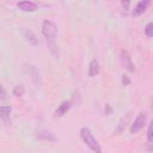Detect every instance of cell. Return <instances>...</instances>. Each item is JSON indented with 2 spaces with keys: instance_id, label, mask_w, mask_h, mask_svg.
<instances>
[{
  "instance_id": "6da1fadb",
  "label": "cell",
  "mask_w": 153,
  "mask_h": 153,
  "mask_svg": "<svg viewBox=\"0 0 153 153\" xmlns=\"http://www.w3.org/2000/svg\"><path fill=\"white\" fill-rule=\"evenodd\" d=\"M80 137L82 139V141L86 143V146L91 151L97 152V153H100L102 152V148H100L98 141L96 140V137L93 136V134L91 133V130L87 127H82L80 129Z\"/></svg>"
},
{
  "instance_id": "ba28073f",
  "label": "cell",
  "mask_w": 153,
  "mask_h": 153,
  "mask_svg": "<svg viewBox=\"0 0 153 153\" xmlns=\"http://www.w3.org/2000/svg\"><path fill=\"white\" fill-rule=\"evenodd\" d=\"M17 7L23 12H35L37 10V5L32 1H20L17 4Z\"/></svg>"
},
{
  "instance_id": "8992f818",
  "label": "cell",
  "mask_w": 153,
  "mask_h": 153,
  "mask_svg": "<svg viewBox=\"0 0 153 153\" xmlns=\"http://www.w3.org/2000/svg\"><path fill=\"white\" fill-rule=\"evenodd\" d=\"M11 111L12 108L8 105H0V118L6 126H11Z\"/></svg>"
},
{
  "instance_id": "5b68a950",
  "label": "cell",
  "mask_w": 153,
  "mask_h": 153,
  "mask_svg": "<svg viewBox=\"0 0 153 153\" xmlns=\"http://www.w3.org/2000/svg\"><path fill=\"white\" fill-rule=\"evenodd\" d=\"M151 2H152V0H140L137 2V5L134 7V10L131 12V16L133 17H139L142 13H145L148 10V7L151 6Z\"/></svg>"
},
{
  "instance_id": "5bb4252c",
  "label": "cell",
  "mask_w": 153,
  "mask_h": 153,
  "mask_svg": "<svg viewBox=\"0 0 153 153\" xmlns=\"http://www.w3.org/2000/svg\"><path fill=\"white\" fill-rule=\"evenodd\" d=\"M25 37L26 39L32 44V45H37V39H36V36L31 32V31H25Z\"/></svg>"
},
{
  "instance_id": "ac0fdd59",
  "label": "cell",
  "mask_w": 153,
  "mask_h": 153,
  "mask_svg": "<svg viewBox=\"0 0 153 153\" xmlns=\"http://www.w3.org/2000/svg\"><path fill=\"white\" fill-rule=\"evenodd\" d=\"M122 84H123L124 86L129 85V84H130V79H129L127 75H123V76H122Z\"/></svg>"
},
{
  "instance_id": "2e32d148",
  "label": "cell",
  "mask_w": 153,
  "mask_h": 153,
  "mask_svg": "<svg viewBox=\"0 0 153 153\" xmlns=\"http://www.w3.org/2000/svg\"><path fill=\"white\" fill-rule=\"evenodd\" d=\"M0 99L1 100L7 99V92H6V90L4 88V86L1 84H0Z\"/></svg>"
},
{
  "instance_id": "8fae6325",
  "label": "cell",
  "mask_w": 153,
  "mask_h": 153,
  "mask_svg": "<svg viewBox=\"0 0 153 153\" xmlns=\"http://www.w3.org/2000/svg\"><path fill=\"white\" fill-rule=\"evenodd\" d=\"M130 115H131V112H127V114L121 118V121L118 122V126H117V128H116V130H115V134H120V133H122V131L124 130L126 124L128 123V121H129V118H130Z\"/></svg>"
},
{
  "instance_id": "7c38bea8",
  "label": "cell",
  "mask_w": 153,
  "mask_h": 153,
  "mask_svg": "<svg viewBox=\"0 0 153 153\" xmlns=\"http://www.w3.org/2000/svg\"><path fill=\"white\" fill-rule=\"evenodd\" d=\"M13 96L14 97H22V96H24V93H25V87H24V85H16L14 87H13Z\"/></svg>"
},
{
  "instance_id": "9a60e30c",
  "label": "cell",
  "mask_w": 153,
  "mask_h": 153,
  "mask_svg": "<svg viewBox=\"0 0 153 153\" xmlns=\"http://www.w3.org/2000/svg\"><path fill=\"white\" fill-rule=\"evenodd\" d=\"M145 35H146L148 38L153 37V23H148V24L146 25V27H145Z\"/></svg>"
},
{
  "instance_id": "277c9868",
  "label": "cell",
  "mask_w": 153,
  "mask_h": 153,
  "mask_svg": "<svg viewBox=\"0 0 153 153\" xmlns=\"http://www.w3.org/2000/svg\"><path fill=\"white\" fill-rule=\"evenodd\" d=\"M120 60H121V63L129 71V72H134L135 71V67H134V63L131 61V57L129 55V53L124 49L121 50L120 53Z\"/></svg>"
},
{
  "instance_id": "30bf717a",
  "label": "cell",
  "mask_w": 153,
  "mask_h": 153,
  "mask_svg": "<svg viewBox=\"0 0 153 153\" xmlns=\"http://www.w3.org/2000/svg\"><path fill=\"white\" fill-rule=\"evenodd\" d=\"M36 137H37L38 140H44V141H55V140H56L55 135H54L53 133L48 131V130H39V131L37 133Z\"/></svg>"
},
{
  "instance_id": "9c48e42d",
  "label": "cell",
  "mask_w": 153,
  "mask_h": 153,
  "mask_svg": "<svg viewBox=\"0 0 153 153\" xmlns=\"http://www.w3.org/2000/svg\"><path fill=\"white\" fill-rule=\"evenodd\" d=\"M100 71V66H99V62L93 59L91 60L90 65H88V76H96Z\"/></svg>"
},
{
  "instance_id": "52a82bcc",
  "label": "cell",
  "mask_w": 153,
  "mask_h": 153,
  "mask_svg": "<svg viewBox=\"0 0 153 153\" xmlns=\"http://www.w3.org/2000/svg\"><path fill=\"white\" fill-rule=\"evenodd\" d=\"M72 100H63L60 105H59V108L55 110V112H54V116L55 117H62L71 108H72Z\"/></svg>"
},
{
  "instance_id": "4fadbf2b",
  "label": "cell",
  "mask_w": 153,
  "mask_h": 153,
  "mask_svg": "<svg viewBox=\"0 0 153 153\" xmlns=\"http://www.w3.org/2000/svg\"><path fill=\"white\" fill-rule=\"evenodd\" d=\"M147 145L149 146V148L153 145V123H151L147 129Z\"/></svg>"
},
{
  "instance_id": "3957f363",
  "label": "cell",
  "mask_w": 153,
  "mask_h": 153,
  "mask_svg": "<svg viewBox=\"0 0 153 153\" xmlns=\"http://www.w3.org/2000/svg\"><path fill=\"white\" fill-rule=\"evenodd\" d=\"M147 118H148V114L145 111V112H140L137 116H136V118L134 120V122L131 123V126H130V133L131 134H136L137 131H140L143 127H145V124H146V122H147Z\"/></svg>"
},
{
  "instance_id": "e0dca14e",
  "label": "cell",
  "mask_w": 153,
  "mask_h": 153,
  "mask_svg": "<svg viewBox=\"0 0 153 153\" xmlns=\"http://www.w3.org/2000/svg\"><path fill=\"white\" fill-rule=\"evenodd\" d=\"M121 5L124 11H128L130 7V0H121Z\"/></svg>"
},
{
  "instance_id": "7a4b0ae2",
  "label": "cell",
  "mask_w": 153,
  "mask_h": 153,
  "mask_svg": "<svg viewBox=\"0 0 153 153\" xmlns=\"http://www.w3.org/2000/svg\"><path fill=\"white\" fill-rule=\"evenodd\" d=\"M42 33L47 39H54L57 35V27L51 20H44L42 23Z\"/></svg>"
}]
</instances>
